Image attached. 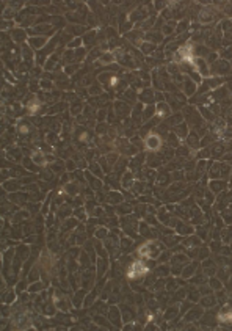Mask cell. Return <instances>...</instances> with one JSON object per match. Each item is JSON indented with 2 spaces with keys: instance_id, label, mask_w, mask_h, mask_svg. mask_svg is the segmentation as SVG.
I'll list each match as a JSON object with an SVG mask.
<instances>
[{
  "instance_id": "6da1fadb",
  "label": "cell",
  "mask_w": 232,
  "mask_h": 331,
  "mask_svg": "<svg viewBox=\"0 0 232 331\" xmlns=\"http://www.w3.org/2000/svg\"><path fill=\"white\" fill-rule=\"evenodd\" d=\"M159 138H157V137H149V140H147V146H149V147H152V149H155V147H159Z\"/></svg>"
}]
</instances>
